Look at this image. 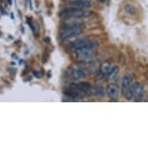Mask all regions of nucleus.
Here are the masks:
<instances>
[{
    "label": "nucleus",
    "mask_w": 148,
    "mask_h": 148,
    "mask_svg": "<svg viewBox=\"0 0 148 148\" xmlns=\"http://www.w3.org/2000/svg\"><path fill=\"white\" fill-rule=\"evenodd\" d=\"M144 93V86L140 85L139 82H134L132 85L129 86L126 89L125 94V97L127 100H131L134 97H135L136 101H140L143 97Z\"/></svg>",
    "instance_id": "f257e3e1"
},
{
    "label": "nucleus",
    "mask_w": 148,
    "mask_h": 148,
    "mask_svg": "<svg viewBox=\"0 0 148 148\" xmlns=\"http://www.w3.org/2000/svg\"><path fill=\"white\" fill-rule=\"evenodd\" d=\"M84 28V26L82 25V23H78V24L72 25L71 27H68L66 28L60 35L61 40H67L71 37H75L82 32V29Z\"/></svg>",
    "instance_id": "f03ea898"
},
{
    "label": "nucleus",
    "mask_w": 148,
    "mask_h": 148,
    "mask_svg": "<svg viewBox=\"0 0 148 148\" xmlns=\"http://www.w3.org/2000/svg\"><path fill=\"white\" fill-rule=\"evenodd\" d=\"M95 52V51L94 50L88 48L87 47H84L82 48L78 49V50L73 51L72 55L75 58L78 59V60H85V59L92 57Z\"/></svg>",
    "instance_id": "7ed1b4c3"
},
{
    "label": "nucleus",
    "mask_w": 148,
    "mask_h": 148,
    "mask_svg": "<svg viewBox=\"0 0 148 148\" xmlns=\"http://www.w3.org/2000/svg\"><path fill=\"white\" fill-rule=\"evenodd\" d=\"M88 42V40L87 38L76 40L75 41L69 43L67 45V47H66V50L68 51H72L73 52V51H75V50L82 48V47H85V45L87 44Z\"/></svg>",
    "instance_id": "20e7f679"
},
{
    "label": "nucleus",
    "mask_w": 148,
    "mask_h": 148,
    "mask_svg": "<svg viewBox=\"0 0 148 148\" xmlns=\"http://www.w3.org/2000/svg\"><path fill=\"white\" fill-rule=\"evenodd\" d=\"M107 95L112 100L117 101L119 96V88L116 84H110L106 88Z\"/></svg>",
    "instance_id": "39448f33"
},
{
    "label": "nucleus",
    "mask_w": 148,
    "mask_h": 148,
    "mask_svg": "<svg viewBox=\"0 0 148 148\" xmlns=\"http://www.w3.org/2000/svg\"><path fill=\"white\" fill-rule=\"evenodd\" d=\"M68 6L75 7L78 9L92 7V3L88 0H75L68 3Z\"/></svg>",
    "instance_id": "423d86ee"
},
{
    "label": "nucleus",
    "mask_w": 148,
    "mask_h": 148,
    "mask_svg": "<svg viewBox=\"0 0 148 148\" xmlns=\"http://www.w3.org/2000/svg\"><path fill=\"white\" fill-rule=\"evenodd\" d=\"M90 75V72L85 69H75L71 73V77L75 80L78 79H84L88 78Z\"/></svg>",
    "instance_id": "0eeeda50"
},
{
    "label": "nucleus",
    "mask_w": 148,
    "mask_h": 148,
    "mask_svg": "<svg viewBox=\"0 0 148 148\" xmlns=\"http://www.w3.org/2000/svg\"><path fill=\"white\" fill-rule=\"evenodd\" d=\"M134 81V78L130 74H126L124 75V77L123 78V80H122V85H121V92L122 94H124L125 92L126 91V89L128 88L129 86L131 85L132 82Z\"/></svg>",
    "instance_id": "6e6552de"
},
{
    "label": "nucleus",
    "mask_w": 148,
    "mask_h": 148,
    "mask_svg": "<svg viewBox=\"0 0 148 148\" xmlns=\"http://www.w3.org/2000/svg\"><path fill=\"white\" fill-rule=\"evenodd\" d=\"M71 88L74 89H76L77 91H80L83 92H88L92 88V85L89 82H79L77 84H73L71 85Z\"/></svg>",
    "instance_id": "1a4fd4ad"
},
{
    "label": "nucleus",
    "mask_w": 148,
    "mask_h": 148,
    "mask_svg": "<svg viewBox=\"0 0 148 148\" xmlns=\"http://www.w3.org/2000/svg\"><path fill=\"white\" fill-rule=\"evenodd\" d=\"M119 72V68L118 66H114L112 67V68H110V70L108 73L106 74V76H105V78L106 80L107 81H111L113 80L115 78H116Z\"/></svg>",
    "instance_id": "9d476101"
},
{
    "label": "nucleus",
    "mask_w": 148,
    "mask_h": 148,
    "mask_svg": "<svg viewBox=\"0 0 148 148\" xmlns=\"http://www.w3.org/2000/svg\"><path fill=\"white\" fill-rule=\"evenodd\" d=\"M92 15V12L85 11V10H82L81 9V10H78V11H76V12H73L71 14L68 15V16L76 17V18H78V19H82V18H88V17H90Z\"/></svg>",
    "instance_id": "9b49d317"
},
{
    "label": "nucleus",
    "mask_w": 148,
    "mask_h": 148,
    "mask_svg": "<svg viewBox=\"0 0 148 148\" xmlns=\"http://www.w3.org/2000/svg\"><path fill=\"white\" fill-rule=\"evenodd\" d=\"M64 95L70 97L71 99H77L80 97V95H79L78 92H77V90L74 89L72 88L71 89L65 90L64 92Z\"/></svg>",
    "instance_id": "f8f14e48"
},
{
    "label": "nucleus",
    "mask_w": 148,
    "mask_h": 148,
    "mask_svg": "<svg viewBox=\"0 0 148 148\" xmlns=\"http://www.w3.org/2000/svg\"><path fill=\"white\" fill-rule=\"evenodd\" d=\"M124 10H125L126 13H128L129 15L135 16V15L136 14V8L134 7V5H132L131 4H126V5L124 6Z\"/></svg>",
    "instance_id": "ddd939ff"
},
{
    "label": "nucleus",
    "mask_w": 148,
    "mask_h": 148,
    "mask_svg": "<svg viewBox=\"0 0 148 148\" xmlns=\"http://www.w3.org/2000/svg\"><path fill=\"white\" fill-rule=\"evenodd\" d=\"M111 68V66H110V64L108 62V61H105L101 64V68H100V71L103 74V75H106V73H108Z\"/></svg>",
    "instance_id": "4468645a"
},
{
    "label": "nucleus",
    "mask_w": 148,
    "mask_h": 148,
    "mask_svg": "<svg viewBox=\"0 0 148 148\" xmlns=\"http://www.w3.org/2000/svg\"><path fill=\"white\" fill-rule=\"evenodd\" d=\"M94 92H95V95L99 96V97H103L105 95V91L102 86H98V87H96Z\"/></svg>",
    "instance_id": "2eb2a0df"
},
{
    "label": "nucleus",
    "mask_w": 148,
    "mask_h": 148,
    "mask_svg": "<svg viewBox=\"0 0 148 148\" xmlns=\"http://www.w3.org/2000/svg\"><path fill=\"white\" fill-rule=\"evenodd\" d=\"M49 57H50V54L47 51H44V53H43V57H42V63L46 64L49 60Z\"/></svg>",
    "instance_id": "dca6fc26"
},
{
    "label": "nucleus",
    "mask_w": 148,
    "mask_h": 148,
    "mask_svg": "<svg viewBox=\"0 0 148 148\" xmlns=\"http://www.w3.org/2000/svg\"><path fill=\"white\" fill-rule=\"evenodd\" d=\"M33 74H34V75L35 76L36 78H38V79H40V78H41L42 77H43V73L40 72V71H34Z\"/></svg>",
    "instance_id": "f3484780"
},
{
    "label": "nucleus",
    "mask_w": 148,
    "mask_h": 148,
    "mask_svg": "<svg viewBox=\"0 0 148 148\" xmlns=\"http://www.w3.org/2000/svg\"><path fill=\"white\" fill-rule=\"evenodd\" d=\"M9 71H10V75H13V76L16 75L17 73L16 68H10V70H9Z\"/></svg>",
    "instance_id": "a211bd4d"
},
{
    "label": "nucleus",
    "mask_w": 148,
    "mask_h": 148,
    "mask_svg": "<svg viewBox=\"0 0 148 148\" xmlns=\"http://www.w3.org/2000/svg\"><path fill=\"white\" fill-rule=\"evenodd\" d=\"M51 38L49 37V36H47L46 38H44V42H45V43H47V44H50V43H51Z\"/></svg>",
    "instance_id": "6ab92c4d"
},
{
    "label": "nucleus",
    "mask_w": 148,
    "mask_h": 148,
    "mask_svg": "<svg viewBox=\"0 0 148 148\" xmlns=\"http://www.w3.org/2000/svg\"><path fill=\"white\" fill-rule=\"evenodd\" d=\"M0 11H1V12H2L3 15L6 14V12H5V10H4V9L3 8V6H0Z\"/></svg>",
    "instance_id": "aec40b11"
},
{
    "label": "nucleus",
    "mask_w": 148,
    "mask_h": 148,
    "mask_svg": "<svg viewBox=\"0 0 148 148\" xmlns=\"http://www.w3.org/2000/svg\"><path fill=\"white\" fill-rule=\"evenodd\" d=\"M15 44L18 47H21V41L20 40H16V41L15 42Z\"/></svg>",
    "instance_id": "412c9836"
},
{
    "label": "nucleus",
    "mask_w": 148,
    "mask_h": 148,
    "mask_svg": "<svg viewBox=\"0 0 148 148\" xmlns=\"http://www.w3.org/2000/svg\"><path fill=\"white\" fill-rule=\"evenodd\" d=\"M32 79V77L31 76H29V77H27V78H25V79H23V81L24 82H30Z\"/></svg>",
    "instance_id": "4be33fe9"
},
{
    "label": "nucleus",
    "mask_w": 148,
    "mask_h": 148,
    "mask_svg": "<svg viewBox=\"0 0 148 148\" xmlns=\"http://www.w3.org/2000/svg\"><path fill=\"white\" fill-rule=\"evenodd\" d=\"M12 58H14L15 59H18V56L16 55V53H13L12 54Z\"/></svg>",
    "instance_id": "5701e85b"
},
{
    "label": "nucleus",
    "mask_w": 148,
    "mask_h": 148,
    "mask_svg": "<svg viewBox=\"0 0 148 148\" xmlns=\"http://www.w3.org/2000/svg\"><path fill=\"white\" fill-rule=\"evenodd\" d=\"M23 59H20V61H19V64H20V65H21V64H22L23 63Z\"/></svg>",
    "instance_id": "b1692460"
},
{
    "label": "nucleus",
    "mask_w": 148,
    "mask_h": 148,
    "mask_svg": "<svg viewBox=\"0 0 148 148\" xmlns=\"http://www.w3.org/2000/svg\"><path fill=\"white\" fill-rule=\"evenodd\" d=\"M99 3H106V1L107 0H98Z\"/></svg>",
    "instance_id": "393cba45"
},
{
    "label": "nucleus",
    "mask_w": 148,
    "mask_h": 148,
    "mask_svg": "<svg viewBox=\"0 0 148 148\" xmlns=\"http://www.w3.org/2000/svg\"><path fill=\"white\" fill-rule=\"evenodd\" d=\"M14 15H13V12H11V19L12 20H14Z\"/></svg>",
    "instance_id": "a878e982"
},
{
    "label": "nucleus",
    "mask_w": 148,
    "mask_h": 148,
    "mask_svg": "<svg viewBox=\"0 0 148 148\" xmlns=\"http://www.w3.org/2000/svg\"><path fill=\"white\" fill-rule=\"evenodd\" d=\"M21 30H22V34H24V29H23V25H21Z\"/></svg>",
    "instance_id": "bb28decb"
},
{
    "label": "nucleus",
    "mask_w": 148,
    "mask_h": 148,
    "mask_svg": "<svg viewBox=\"0 0 148 148\" xmlns=\"http://www.w3.org/2000/svg\"><path fill=\"white\" fill-rule=\"evenodd\" d=\"M51 71H49L48 72V78H51Z\"/></svg>",
    "instance_id": "cd10ccee"
},
{
    "label": "nucleus",
    "mask_w": 148,
    "mask_h": 148,
    "mask_svg": "<svg viewBox=\"0 0 148 148\" xmlns=\"http://www.w3.org/2000/svg\"><path fill=\"white\" fill-rule=\"evenodd\" d=\"M8 2L10 3V5H12V1L11 0H8Z\"/></svg>",
    "instance_id": "c85d7f7f"
},
{
    "label": "nucleus",
    "mask_w": 148,
    "mask_h": 148,
    "mask_svg": "<svg viewBox=\"0 0 148 148\" xmlns=\"http://www.w3.org/2000/svg\"><path fill=\"white\" fill-rule=\"evenodd\" d=\"M67 1H68L70 3V2H73V1H75V0H67Z\"/></svg>",
    "instance_id": "c756f323"
}]
</instances>
